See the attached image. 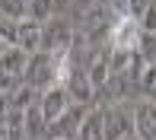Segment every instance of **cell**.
<instances>
[{
    "instance_id": "obj_1",
    "label": "cell",
    "mask_w": 156,
    "mask_h": 140,
    "mask_svg": "<svg viewBox=\"0 0 156 140\" xmlns=\"http://www.w3.org/2000/svg\"><path fill=\"white\" fill-rule=\"evenodd\" d=\"M58 67H61V54L51 51H35L29 61V70H26V83L35 89H48L58 83Z\"/></svg>"
},
{
    "instance_id": "obj_2",
    "label": "cell",
    "mask_w": 156,
    "mask_h": 140,
    "mask_svg": "<svg viewBox=\"0 0 156 140\" xmlns=\"http://www.w3.org/2000/svg\"><path fill=\"white\" fill-rule=\"evenodd\" d=\"M73 38H76L73 23H67V19H51V23H45L41 51H51V54H67L70 48H73Z\"/></svg>"
},
{
    "instance_id": "obj_3",
    "label": "cell",
    "mask_w": 156,
    "mask_h": 140,
    "mask_svg": "<svg viewBox=\"0 0 156 140\" xmlns=\"http://www.w3.org/2000/svg\"><path fill=\"white\" fill-rule=\"evenodd\" d=\"M140 35H144L140 19L118 16L115 26H112V32H108V45L112 48H134V51H140Z\"/></svg>"
},
{
    "instance_id": "obj_4",
    "label": "cell",
    "mask_w": 156,
    "mask_h": 140,
    "mask_svg": "<svg viewBox=\"0 0 156 140\" xmlns=\"http://www.w3.org/2000/svg\"><path fill=\"white\" fill-rule=\"evenodd\" d=\"M41 115H45V121H58L64 111L70 108V89L64 86V83H54V86H48L45 93H41V102H38Z\"/></svg>"
},
{
    "instance_id": "obj_5",
    "label": "cell",
    "mask_w": 156,
    "mask_h": 140,
    "mask_svg": "<svg viewBox=\"0 0 156 140\" xmlns=\"http://www.w3.org/2000/svg\"><path fill=\"white\" fill-rule=\"evenodd\" d=\"M83 118H86V111H83L80 105H76V108H67L58 121H51V124L45 128L48 140H70V137H76V134H80Z\"/></svg>"
},
{
    "instance_id": "obj_6",
    "label": "cell",
    "mask_w": 156,
    "mask_h": 140,
    "mask_svg": "<svg viewBox=\"0 0 156 140\" xmlns=\"http://www.w3.org/2000/svg\"><path fill=\"white\" fill-rule=\"evenodd\" d=\"M134 137L156 140V102L153 99H140L134 105Z\"/></svg>"
},
{
    "instance_id": "obj_7",
    "label": "cell",
    "mask_w": 156,
    "mask_h": 140,
    "mask_svg": "<svg viewBox=\"0 0 156 140\" xmlns=\"http://www.w3.org/2000/svg\"><path fill=\"white\" fill-rule=\"evenodd\" d=\"M134 137V115H127L121 105H112L105 111V140H127Z\"/></svg>"
},
{
    "instance_id": "obj_8",
    "label": "cell",
    "mask_w": 156,
    "mask_h": 140,
    "mask_svg": "<svg viewBox=\"0 0 156 140\" xmlns=\"http://www.w3.org/2000/svg\"><path fill=\"white\" fill-rule=\"evenodd\" d=\"M86 73H89V80H93L96 89H102L105 83H108V76H112V45L108 48H99V51L93 54Z\"/></svg>"
},
{
    "instance_id": "obj_9",
    "label": "cell",
    "mask_w": 156,
    "mask_h": 140,
    "mask_svg": "<svg viewBox=\"0 0 156 140\" xmlns=\"http://www.w3.org/2000/svg\"><path fill=\"white\" fill-rule=\"evenodd\" d=\"M29 61H32L29 51H23L19 45H10V48H3V54H0V70L19 76V73H26V70H29Z\"/></svg>"
},
{
    "instance_id": "obj_10",
    "label": "cell",
    "mask_w": 156,
    "mask_h": 140,
    "mask_svg": "<svg viewBox=\"0 0 156 140\" xmlns=\"http://www.w3.org/2000/svg\"><path fill=\"white\" fill-rule=\"evenodd\" d=\"M41 38H45V26L41 23H35V19H23L19 23V48L23 51H41Z\"/></svg>"
},
{
    "instance_id": "obj_11",
    "label": "cell",
    "mask_w": 156,
    "mask_h": 140,
    "mask_svg": "<svg viewBox=\"0 0 156 140\" xmlns=\"http://www.w3.org/2000/svg\"><path fill=\"white\" fill-rule=\"evenodd\" d=\"M76 140H105V111H102V108L86 111V118H83V124H80Z\"/></svg>"
},
{
    "instance_id": "obj_12",
    "label": "cell",
    "mask_w": 156,
    "mask_h": 140,
    "mask_svg": "<svg viewBox=\"0 0 156 140\" xmlns=\"http://www.w3.org/2000/svg\"><path fill=\"white\" fill-rule=\"evenodd\" d=\"M64 86L70 89V99H76V102H89V99H93V93H96L89 73H83V70H70V76H67Z\"/></svg>"
},
{
    "instance_id": "obj_13",
    "label": "cell",
    "mask_w": 156,
    "mask_h": 140,
    "mask_svg": "<svg viewBox=\"0 0 156 140\" xmlns=\"http://www.w3.org/2000/svg\"><path fill=\"white\" fill-rule=\"evenodd\" d=\"M0 16L13 19V23L29 19V0H0Z\"/></svg>"
},
{
    "instance_id": "obj_14",
    "label": "cell",
    "mask_w": 156,
    "mask_h": 140,
    "mask_svg": "<svg viewBox=\"0 0 156 140\" xmlns=\"http://www.w3.org/2000/svg\"><path fill=\"white\" fill-rule=\"evenodd\" d=\"M48 128V121H45V115H41V108H26V137H32V140H38V134Z\"/></svg>"
},
{
    "instance_id": "obj_15",
    "label": "cell",
    "mask_w": 156,
    "mask_h": 140,
    "mask_svg": "<svg viewBox=\"0 0 156 140\" xmlns=\"http://www.w3.org/2000/svg\"><path fill=\"white\" fill-rule=\"evenodd\" d=\"M54 16V0H29V19H35V23H51Z\"/></svg>"
},
{
    "instance_id": "obj_16",
    "label": "cell",
    "mask_w": 156,
    "mask_h": 140,
    "mask_svg": "<svg viewBox=\"0 0 156 140\" xmlns=\"http://www.w3.org/2000/svg\"><path fill=\"white\" fill-rule=\"evenodd\" d=\"M32 96H35V86H16L10 93V108H19V111H26V108H32Z\"/></svg>"
},
{
    "instance_id": "obj_17",
    "label": "cell",
    "mask_w": 156,
    "mask_h": 140,
    "mask_svg": "<svg viewBox=\"0 0 156 140\" xmlns=\"http://www.w3.org/2000/svg\"><path fill=\"white\" fill-rule=\"evenodd\" d=\"M127 80H131V76H121V73H112V76H108V83H105L102 89L108 93V99H112V102H121V99H124Z\"/></svg>"
},
{
    "instance_id": "obj_18",
    "label": "cell",
    "mask_w": 156,
    "mask_h": 140,
    "mask_svg": "<svg viewBox=\"0 0 156 140\" xmlns=\"http://www.w3.org/2000/svg\"><path fill=\"white\" fill-rule=\"evenodd\" d=\"M0 41H3L6 48H10V45H19V23H13V19H0Z\"/></svg>"
},
{
    "instance_id": "obj_19",
    "label": "cell",
    "mask_w": 156,
    "mask_h": 140,
    "mask_svg": "<svg viewBox=\"0 0 156 140\" xmlns=\"http://www.w3.org/2000/svg\"><path fill=\"white\" fill-rule=\"evenodd\" d=\"M140 86L144 89H156V61H147L144 64V70H140Z\"/></svg>"
},
{
    "instance_id": "obj_20",
    "label": "cell",
    "mask_w": 156,
    "mask_h": 140,
    "mask_svg": "<svg viewBox=\"0 0 156 140\" xmlns=\"http://www.w3.org/2000/svg\"><path fill=\"white\" fill-rule=\"evenodd\" d=\"M150 10V0H131V10H127V16L134 19H144V13Z\"/></svg>"
},
{
    "instance_id": "obj_21",
    "label": "cell",
    "mask_w": 156,
    "mask_h": 140,
    "mask_svg": "<svg viewBox=\"0 0 156 140\" xmlns=\"http://www.w3.org/2000/svg\"><path fill=\"white\" fill-rule=\"evenodd\" d=\"M13 89H16V76H13V73H6V70H0V93H6V96H10Z\"/></svg>"
},
{
    "instance_id": "obj_22",
    "label": "cell",
    "mask_w": 156,
    "mask_h": 140,
    "mask_svg": "<svg viewBox=\"0 0 156 140\" xmlns=\"http://www.w3.org/2000/svg\"><path fill=\"white\" fill-rule=\"evenodd\" d=\"M108 6L118 13V16H127V10H131V0H108Z\"/></svg>"
},
{
    "instance_id": "obj_23",
    "label": "cell",
    "mask_w": 156,
    "mask_h": 140,
    "mask_svg": "<svg viewBox=\"0 0 156 140\" xmlns=\"http://www.w3.org/2000/svg\"><path fill=\"white\" fill-rule=\"evenodd\" d=\"M6 111H10V102H6V93H0V121L6 118Z\"/></svg>"
},
{
    "instance_id": "obj_24",
    "label": "cell",
    "mask_w": 156,
    "mask_h": 140,
    "mask_svg": "<svg viewBox=\"0 0 156 140\" xmlns=\"http://www.w3.org/2000/svg\"><path fill=\"white\" fill-rule=\"evenodd\" d=\"M147 58L156 61V35H150V48H147Z\"/></svg>"
},
{
    "instance_id": "obj_25",
    "label": "cell",
    "mask_w": 156,
    "mask_h": 140,
    "mask_svg": "<svg viewBox=\"0 0 156 140\" xmlns=\"http://www.w3.org/2000/svg\"><path fill=\"white\" fill-rule=\"evenodd\" d=\"M0 140H10V131H6V124L0 121Z\"/></svg>"
},
{
    "instance_id": "obj_26",
    "label": "cell",
    "mask_w": 156,
    "mask_h": 140,
    "mask_svg": "<svg viewBox=\"0 0 156 140\" xmlns=\"http://www.w3.org/2000/svg\"><path fill=\"white\" fill-rule=\"evenodd\" d=\"M3 48H6V45H3V41H0V54H3Z\"/></svg>"
},
{
    "instance_id": "obj_27",
    "label": "cell",
    "mask_w": 156,
    "mask_h": 140,
    "mask_svg": "<svg viewBox=\"0 0 156 140\" xmlns=\"http://www.w3.org/2000/svg\"><path fill=\"white\" fill-rule=\"evenodd\" d=\"M127 140H137V137H127Z\"/></svg>"
},
{
    "instance_id": "obj_28",
    "label": "cell",
    "mask_w": 156,
    "mask_h": 140,
    "mask_svg": "<svg viewBox=\"0 0 156 140\" xmlns=\"http://www.w3.org/2000/svg\"><path fill=\"white\" fill-rule=\"evenodd\" d=\"M0 19H3V16H0Z\"/></svg>"
}]
</instances>
